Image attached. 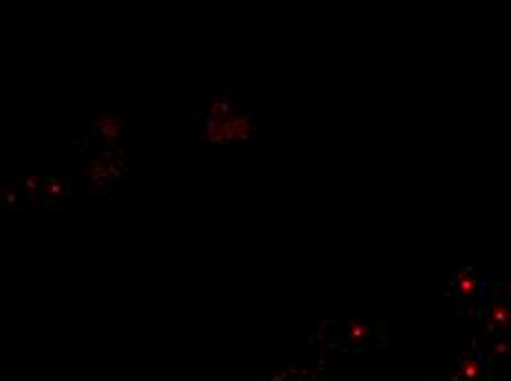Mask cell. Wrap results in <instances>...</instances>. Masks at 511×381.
I'll use <instances>...</instances> for the list:
<instances>
[{
  "instance_id": "obj_1",
  "label": "cell",
  "mask_w": 511,
  "mask_h": 381,
  "mask_svg": "<svg viewBox=\"0 0 511 381\" xmlns=\"http://www.w3.org/2000/svg\"><path fill=\"white\" fill-rule=\"evenodd\" d=\"M489 322H491V329H494L496 333H509L511 331V298L505 295L503 300L491 304Z\"/></svg>"
}]
</instances>
